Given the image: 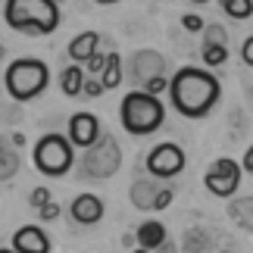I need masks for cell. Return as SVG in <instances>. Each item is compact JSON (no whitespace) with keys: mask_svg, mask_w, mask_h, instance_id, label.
<instances>
[{"mask_svg":"<svg viewBox=\"0 0 253 253\" xmlns=\"http://www.w3.org/2000/svg\"><path fill=\"white\" fill-rule=\"evenodd\" d=\"M44 203H50V191L47 188H35L32 194H28V207L32 210H41Z\"/></svg>","mask_w":253,"mask_h":253,"instance_id":"obj_24","label":"cell"},{"mask_svg":"<svg viewBox=\"0 0 253 253\" xmlns=\"http://www.w3.org/2000/svg\"><path fill=\"white\" fill-rule=\"evenodd\" d=\"M200 56H203V63H207L210 69H216V66H222L228 60V47L225 44H203Z\"/></svg>","mask_w":253,"mask_h":253,"instance_id":"obj_20","label":"cell"},{"mask_svg":"<svg viewBox=\"0 0 253 253\" xmlns=\"http://www.w3.org/2000/svg\"><path fill=\"white\" fill-rule=\"evenodd\" d=\"M153 253H178V247H175L172 241H166V244H163V247H157Z\"/></svg>","mask_w":253,"mask_h":253,"instance_id":"obj_31","label":"cell"},{"mask_svg":"<svg viewBox=\"0 0 253 253\" xmlns=\"http://www.w3.org/2000/svg\"><path fill=\"white\" fill-rule=\"evenodd\" d=\"M100 134H103V128H100V119L94 113H75L69 119V138H72L75 147L87 150L91 144L100 141Z\"/></svg>","mask_w":253,"mask_h":253,"instance_id":"obj_11","label":"cell"},{"mask_svg":"<svg viewBox=\"0 0 253 253\" xmlns=\"http://www.w3.org/2000/svg\"><path fill=\"white\" fill-rule=\"evenodd\" d=\"M103 66H106V53L97 50V53L91 56V60L84 63V69H87V75H100V72H103Z\"/></svg>","mask_w":253,"mask_h":253,"instance_id":"obj_25","label":"cell"},{"mask_svg":"<svg viewBox=\"0 0 253 253\" xmlns=\"http://www.w3.org/2000/svg\"><path fill=\"white\" fill-rule=\"evenodd\" d=\"M3 22L22 35H53L60 28V3L56 0H6Z\"/></svg>","mask_w":253,"mask_h":253,"instance_id":"obj_2","label":"cell"},{"mask_svg":"<svg viewBox=\"0 0 253 253\" xmlns=\"http://www.w3.org/2000/svg\"><path fill=\"white\" fill-rule=\"evenodd\" d=\"M169 82L172 79H166V75H160V79H153V82H147V84H144V91H150V94H163V91H169Z\"/></svg>","mask_w":253,"mask_h":253,"instance_id":"obj_28","label":"cell"},{"mask_svg":"<svg viewBox=\"0 0 253 253\" xmlns=\"http://www.w3.org/2000/svg\"><path fill=\"white\" fill-rule=\"evenodd\" d=\"M203 44H225L228 47V32L219 22H210L207 28H203Z\"/></svg>","mask_w":253,"mask_h":253,"instance_id":"obj_21","label":"cell"},{"mask_svg":"<svg viewBox=\"0 0 253 253\" xmlns=\"http://www.w3.org/2000/svg\"><path fill=\"white\" fill-rule=\"evenodd\" d=\"M191 3H207V0H191Z\"/></svg>","mask_w":253,"mask_h":253,"instance_id":"obj_35","label":"cell"},{"mask_svg":"<svg viewBox=\"0 0 253 253\" xmlns=\"http://www.w3.org/2000/svg\"><path fill=\"white\" fill-rule=\"evenodd\" d=\"M219 6L225 9L231 19H241V22L253 16V0H219Z\"/></svg>","mask_w":253,"mask_h":253,"instance_id":"obj_19","label":"cell"},{"mask_svg":"<svg viewBox=\"0 0 253 253\" xmlns=\"http://www.w3.org/2000/svg\"><path fill=\"white\" fill-rule=\"evenodd\" d=\"M228 216L235 219L241 228L253 231V197H241V200H231V203H228Z\"/></svg>","mask_w":253,"mask_h":253,"instance_id":"obj_18","label":"cell"},{"mask_svg":"<svg viewBox=\"0 0 253 253\" xmlns=\"http://www.w3.org/2000/svg\"><path fill=\"white\" fill-rule=\"evenodd\" d=\"M184 163H188V157H184V150L178 147V144H157L150 153H147V160H144V169H147L153 178H175L181 169H184Z\"/></svg>","mask_w":253,"mask_h":253,"instance_id":"obj_8","label":"cell"},{"mask_svg":"<svg viewBox=\"0 0 253 253\" xmlns=\"http://www.w3.org/2000/svg\"><path fill=\"white\" fill-rule=\"evenodd\" d=\"M100 79H103V84H106V91H116V87L122 84V56L116 53V50H110L106 53V66H103V72H100Z\"/></svg>","mask_w":253,"mask_h":253,"instance_id":"obj_17","label":"cell"},{"mask_svg":"<svg viewBox=\"0 0 253 253\" xmlns=\"http://www.w3.org/2000/svg\"><path fill=\"white\" fill-rule=\"evenodd\" d=\"M56 3H60V0H56Z\"/></svg>","mask_w":253,"mask_h":253,"instance_id":"obj_37","label":"cell"},{"mask_svg":"<svg viewBox=\"0 0 253 253\" xmlns=\"http://www.w3.org/2000/svg\"><path fill=\"white\" fill-rule=\"evenodd\" d=\"M181 28L184 32H203L207 22H203V16H197V13H184L181 16Z\"/></svg>","mask_w":253,"mask_h":253,"instance_id":"obj_23","label":"cell"},{"mask_svg":"<svg viewBox=\"0 0 253 253\" xmlns=\"http://www.w3.org/2000/svg\"><path fill=\"white\" fill-rule=\"evenodd\" d=\"M60 212H63V210L50 200V203H44V207L38 210V219H41V222H53V219H60Z\"/></svg>","mask_w":253,"mask_h":253,"instance_id":"obj_27","label":"cell"},{"mask_svg":"<svg viewBox=\"0 0 253 253\" xmlns=\"http://www.w3.org/2000/svg\"><path fill=\"white\" fill-rule=\"evenodd\" d=\"M122 166V147L113 134H100V141L91 144L82 157V172L87 178H110Z\"/></svg>","mask_w":253,"mask_h":253,"instance_id":"obj_6","label":"cell"},{"mask_svg":"<svg viewBox=\"0 0 253 253\" xmlns=\"http://www.w3.org/2000/svg\"><path fill=\"white\" fill-rule=\"evenodd\" d=\"M13 247L19 253H50V238L38 225H22V228H16V235H13Z\"/></svg>","mask_w":253,"mask_h":253,"instance_id":"obj_13","label":"cell"},{"mask_svg":"<svg viewBox=\"0 0 253 253\" xmlns=\"http://www.w3.org/2000/svg\"><path fill=\"white\" fill-rule=\"evenodd\" d=\"M241 166H244V172H253V144L244 150V160H241Z\"/></svg>","mask_w":253,"mask_h":253,"instance_id":"obj_30","label":"cell"},{"mask_svg":"<svg viewBox=\"0 0 253 253\" xmlns=\"http://www.w3.org/2000/svg\"><path fill=\"white\" fill-rule=\"evenodd\" d=\"M103 91H106L103 79H94V75H87V82H84V97H100Z\"/></svg>","mask_w":253,"mask_h":253,"instance_id":"obj_26","label":"cell"},{"mask_svg":"<svg viewBox=\"0 0 253 253\" xmlns=\"http://www.w3.org/2000/svg\"><path fill=\"white\" fill-rule=\"evenodd\" d=\"M97 47H100V35L97 32H82V35H75L69 41L66 53H69V60H75V63H87L97 53Z\"/></svg>","mask_w":253,"mask_h":253,"instance_id":"obj_14","label":"cell"},{"mask_svg":"<svg viewBox=\"0 0 253 253\" xmlns=\"http://www.w3.org/2000/svg\"><path fill=\"white\" fill-rule=\"evenodd\" d=\"M172 188H160L157 178H138L131 184V203L138 210H166L169 203H172Z\"/></svg>","mask_w":253,"mask_h":253,"instance_id":"obj_9","label":"cell"},{"mask_svg":"<svg viewBox=\"0 0 253 253\" xmlns=\"http://www.w3.org/2000/svg\"><path fill=\"white\" fill-rule=\"evenodd\" d=\"M0 253H19V250H16L13 244H9V247H3V250H0Z\"/></svg>","mask_w":253,"mask_h":253,"instance_id":"obj_33","label":"cell"},{"mask_svg":"<svg viewBox=\"0 0 253 253\" xmlns=\"http://www.w3.org/2000/svg\"><path fill=\"white\" fill-rule=\"evenodd\" d=\"M94 3H103V6H110V3H119V0H94Z\"/></svg>","mask_w":253,"mask_h":253,"instance_id":"obj_32","label":"cell"},{"mask_svg":"<svg viewBox=\"0 0 253 253\" xmlns=\"http://www.w3.org/2000/svg\"><path fill=\"white\" fill-rule=\"evenodd\" d=\"M103 200L97 194H79L72 203H69V216L79 222V225H97L103 219Z\"/></svg>","mask_w":253,"mask_h":253,"instance_id":"obj_12","label":"cell"},{"mask_svg":"<svg viewBox=\"0 0 253 253\" xmlns=\"http://www.w3.org/2000/svg\"><path fill=\"white\" fill-rule=\"evenodd\" d=\"M160 75H166V60H163V53H157V50H138L131 56V79H134L138 87H144L153 79H160Z\"/></svg>","mask_w":253,"mask_h":253,"instance_id":"obj_10","label":"cell"},{"mask_svg":"<svg viewBox=\"0 0 253 253\" xmlns=\"http://www.w3.org/2000/svg\"><path fill=\"white\" fill-rule=\"evenodd\" d=\"M222 97L219 79L200 66H181L169 82V100L184 119H203Z\"/></svg>","mask_w":253,"mask_h":253,"instance_id":"obj_1","label":"cell"},{"mask_svg":"<svg viewBox=\"0 0 253 253\" xmlns=\"http://www.w3.org/2000/svg\"><path fill=\"white\" fill-rule=\"evenodd\" d=\"M0 160H3V172H0V178H3V181H9V178H13V175L19 172V160H16V153L9 150V147H3V150H0Z\"/></svg>","mask_w":253,"mask_h":253,"instance_id":"obj_22","label":"cell"},{"mask_svg":"<svg viewBox=\"0 0 253 253\" xmlns=\"http://www.w3.org/2000/svg\"><path fill=\"white\" fill-rule=\"evenodd\" d=\"M134 253H153V250H147V247H138V250H134Z\"/></svg>","mask_w":253,"mask_h":253,"instance_id":"obj_34","label":"cell"},{"mask_svg":"<svg viewBox=\"0 0 253 253\" xmlns=\"http://www.w3.org/2000/svg\"><path fill=\"white\" fill-rule=\"evenodd\" d=\"M169 241L163 222H141L138 225V247H147V250H157Z\"/></svg>","mask_w":253,"mask_h":253,"instance_id":"obj_16","label":"cell"},{"mask_svg":"<svg viewBox=\"0 0 253 253\" xmlns=\"http://www.w3.org/2000/svg\"><path fill=\"white\" fill-rule=\"evenodd\" d=\"M32 160H35V169L41 175H47V178H63L75 163V144H72L69 134L50 131L44 138H38Z\"/></svg>","mask_w":253,"mask_h":253,"instance_id":"obj_5","label":"cell"},{"mask_svg":"<svg viewBox=\"0 0 253 253\" xmlns=\"http://www.w3.org/2000/svg\"><path fill=\"white\" fill-rule=\"evenodd\" d=\"M47 82H50L47 63L32 60V56L13 60L3 69V87H6V94L13 97L16 103H28V100H35L38 94H44Z\"/></svg>","mask_w":253,"mask_h":253,"instance_id":"obj_4","label":"cell"},{"mask_svg":"<svg viewBox=\"0 0 253 253\" xmlns=\"http://www.w3.org/2000/svg\"><path fill=\"white\" fill-rule=\"evenodd\" d=\"M241 172H244V166H238V163L228 160V157L212 160L210 169L203 172V184H207V191L212 197H231L241 184Z\"/></svg>","mask_w":253,"mask_h":253,"instance_id":"obj_7","label":"cell"},{"mask_svg":"<svg viewBox=\"0 0 253 253\" xmlns=\"http://www.w3.org/2000/svg\"><path fill=\"white\" fill-rule=\"evenodd\" d=\"M241 63H244L247 69H253V35L244 38V44H241Z\"/></svg>","mask_w":253,"mask_h":253,"instance_id":"obj_29","label":"cell"},{"mask_svg":"<svg viewBox=\"0 0 253 253\" xmlns=\"http://www.w3.org/2000/svg\"><path fill=\"white\" fill-rule=\"evenodd\" d=\"M84 82H87V69H82V63H75V60L60 72V91L66 97H82Z\"/></svg>","mask_w":253,"mask_h":253,"instance_id":"obj_15","label":"cell"},{"mask_svg":"<svg viewBox=\"0 0 253 253\" xmlns=\"http://www.w3.org/2000/svg\"><path fill=\"white\" fill-rule=\"evenodd\" d=\"M119 119H122V128L134 134V138H147L157 128H163L166 122V106L157 94L144 91V87H134L122 97V106H119Z\"/></svg>","mask_w":253,"mask_h":253,"instance_id":"obj_3","label":"cell"},{"mask_svg":"<svg viewBox=\"0 0 253 253\" xmlns=\"http://www.w3.org/2000/svg\"><path fill=\"white\" fill-rule=\"evenodd\" d=\"M194 253H203V250H194Z\"/></svg>","mask_w":253,"mask_h":253,"instance_id":"obj_36","label":"cell"}]
</instances>
